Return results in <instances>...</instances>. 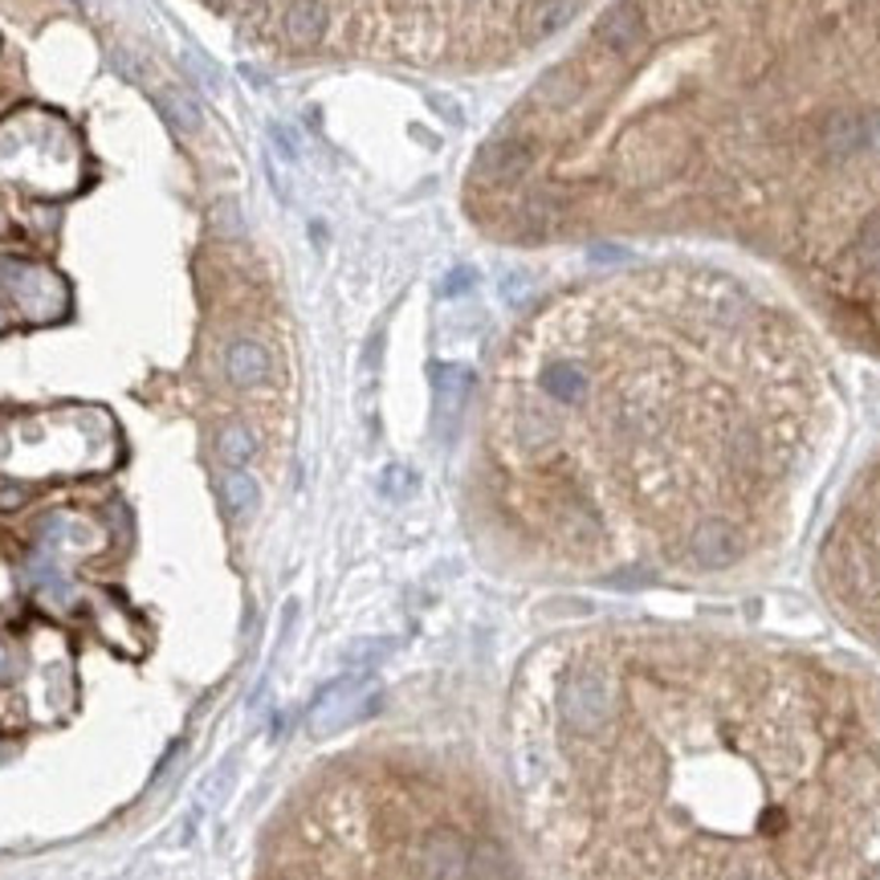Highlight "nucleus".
I'll return each mask as SVG.
<instances>
[{"label": "nucleus", "instance_id": "nucleus-4", "mask_svg": "<svg viewBox=\"0 0 880 880\" xmlns=\"http://www.w3.org/2000/svg\"><path fill=\"white\" fill-rule=\"evenodd\" d=\"M816 152L828 164H848L856 155H865V114L852 110H832L816 126Z\"/></svg>", "mask_w": 880, "mask_h": 880}, {"label": "nucleus", "instance_id": "nucleus-2", "mask_svg": "<svg viewBox=\"0 0 880 880\" xmlns=\"http://www.w3.org/2000/svg\"><path fill=\"white\" fill-rule=\"evenodd\" d=\"M644 37H649V21H644V9H640L636 0H616V4L600 16V25H595V41H600L607 53H616V58L640 53Z\"/></svg>", "mask_w": 880, "mask_h": 880}, {"label": "nucleus", "instance_id": "nucleus-3", "mask_svg": "<svg viewBox=\"0 0 880 880\" xmlns=\"http://www.w3.org/2000/svg\"><path fill=\"white\" fill-rule=\"evenodd\" d=\"M534 164V143L522 135H502V140L485 143L478 155V180L485 184H514L522 180Z\"/></svg>", "mask_w": 880, "mask_h": 880}, {"label": "nucleus", "instance_id": "nucleus-17", "mask_svg": "<svg viewBox=\"0 0 880 880\" xmlns=\"http://www.w3.org/2000/svg\"><path fill=\"white\" fill-rule=\"evenodd\" d=\"M21 502H25V490H21V485H0V510H13Z\"/></svg>", "mask_w": 880, "mask_h": 880}, {"label": "nucleus", "instance_id": "nucleus-9", "mask_svg": "<svg viewBox=\"0 0 880 880\" xmlns=\"http://www.w3.org/2000/svg\"><path fill=\"white\" fill-rule=\"evenodd\" d=\"M534 94H539V103H546L551 110H567L571 103L583 98V82H579V74H575L571 65H558L551 74H542Z\"/></svg>", "mask_w": 880, "mask_h": 880}, {"label": "nucleus", "instance_id": "nucleus-5", "mask_svg": "<svg viewBox=\"0 0 880 880\" xmlns=\"http://www.w3.org/2000/svg\"><path fill=\"white\" fill-rule=\"evenodd\" d=\"M542 391L551 396L555 403H583L587 391H591V375L579 359H555L542 367Z\"/></svg>", "mask_w": 880, "mask_h": 880}, {"label": "nucleus", "instance_id": "nucleus-18", "mask_svg": "<svg viewBox=\"0 0 880 880\" xmlns=\"http://www.w3.org/2000/svg\"><path fill=\"white\" fill-rule=\"evenodd\" d=\"M469 281H473V269H457L453 278H445V293H461V290H469Z\"/></svg>", "mask_w": 880, "mask_h": 880}, {"label": "nucleus", "instance_id": "nucleus-10", "mask_svg": "<svg viewBox=\"0 0 880 880\" xmlns=\"http://www.w3.org/2000/svg\"><path fill=\"white\" fill-rule=\"evenodd\" d=\"M152 98L159 103V110L168 114V123L176 126V131H188V135H196L201 131V107L188 98L184 91H176V86H159V91H152Z\"/></svg>", "mask_w": 880, "mask_h": 880}, {"label": "nucleus", "instance_id": "nucleus-16", "mask_svg": "<svg viewBox=\"0 0 880 880\" xmlns=\"http://www.w3.org/2000/svg\"><path fill=\"white\" fill-rule=\"evenodd\" d=\"M269 140H274V147H278L286 159H298V143H293L290 131H281V126L274 123V126H269Z\"/></svg>", "mask_w": 880, "mask_h": 880}, {"label": "nucleus", "instance_id": "nucleus-6", "mask_svg": "<svg viewBox=\"0 0 880 880\" xmlns=\"http://www.w3.org/2000/svg\"><path fill=\"white\" fill-rule=\"evenodd\" d=\"M225 375L232 387H257L269 379V351L257 339H237L225 351Z\"/></svg>", "mask_w": 880, "mask_h": 880}, {"label": "nucleus", "instance_id": "nucleus-19", "mask_svg": "<svg viewBox=\"0 0 880 880\" xmlns=\"http://www.w3.org/2000/svg\"><path fill=\"white\" fill-rule=\"evenodd\" d=\"M429 103H433V107L441 110V114H445L448 123H461V107H453V103H445V98H436V94H433V98H429Z\"/></svg>", "mask_w": 880, "mask_h": 880}, {"label": "nucleus", "instance_id": "nucleus-11", "mask_svg": "<svg viewBox=\"0 0 880 880\" xmlns=\"http://www.w3.org/2000/svg\"><path fill=\"white\" fill-rule=\"evenodd\" d=\"M563 213H567V201H563L558 192H551V188L526 192L522 208H518V217H522L526 225H534V229H551L555 220H563Z\"/></svg>", "mask_w": 880, "mask_h": 880}, {"label": "nucleus", "instance_id": "nucleus-12", "mask_svg": "<svg viewBox=\"0 0 880 880\" xmlns=\"http://www.w3.org/2000/svg\"><path fill=\"white\" fill-rule=\"evenodd\" d=\"M257 497H262L257 481L249 478V473H241V469H232L229 478L220 481V502H225V510L232 518H249V514L257 510Z\"/></svg>", "mask_w": 880, "mask_h": 880}, {"label": "nucleus", "instance_id": "nucleus-14", "mask_svg": "<svg viewBox=\"0 0 880 880\" xmlns=\"http://www.w3.org/2000/svg\"><path fill=\"white\" fill-rule=\"evenodd\" d=\"M575 13H579V0H539V4L530 9V33H534V37H551V33L563 29Z\"/></svg>", "mask_w": 880, "mask_h": 880}, {"label": "nucleus", "instance_id": "nucleus-7", "mask_svg": "<svg viewBox=\"0 0 880 880\" xmlns=\"http://www.w3.org/2000/svg\"><path fill=\"white\" fill-rule=\"evenodd\" d=\"M326 25H330V13L323 0H290V9L281 16V29L293 46H318Z\"/></svg>", "mask_w": 880, "mask_h": 880}, {"label": "nucleus", "instance_id": "nucleus-15", "mask_svg": "<svg viewBox=\"0 0 880 880\" xmlns=\"http://www.w3.org/2000/svg\"><path fill=\"white\" fill-rule=\"evenodd\" d=\"M865 152L880 155V110H868L865 114Z\"/></svg>", "mask_w": 880, "mask_h": 880}, {"label": "nucleus", "instance_id": "nucleus-13", "mask_svg": "<svg viewBox=\"0 0 880 880\" xmlns=\"http://www.w3.org/2000/svg\"><path fill=\"white\" fill-rule=\"evenodd\" d=\"M253 453H257V441H253L245 424H225L217 433V457L229 469H241L245 461H253Z\"/></svg>", "mask_w": 880, "mask_h": 880}, {"label": "nucleus", "instance_id": "nucleus-8", "mask_svg": "<svg viewBox=\"0 0 880 880\" xmlns=\"http://www.w3.org/2000/svg\"><path fill=\"white\" fill-rule=\"evenodd\" d=\"M848 265L856 274H865V278H877L880 274V208L860 220V229H856L848 249Z\"/></svg>", "mask_w": 880, "mask_h": 880}, {"label": "nucleus", "instance_id": "nucleus-20", "mask_svg": "<svg viewBox=\"0 0 880 880\" xmlns=\"http://www.w3.org/2000/svg\"><path fill=\"white\" fill-rule=\"evenodd\" d=\"M77 4H82V9H86V4H91V0H77Z\"/></svg>", "mask_w": 880, "mask_h": 880}, {"label": "nucleus", "instance_id": "nucleus-1", "mask_svg": "<svg viewBox=\"0 0 880 880\" xmlns=\"http://www.w3.org/2000/svg\"><path fill=\"white\" fill-rule=\"evenodd\" d=\"M689 155H694V135L677 123H644L636 126L624 155H619V171L632 180V184H661L668 176L689 168Z\"/></svg>", "mask_w": 880, "mask_h": 880}]
</instances>
